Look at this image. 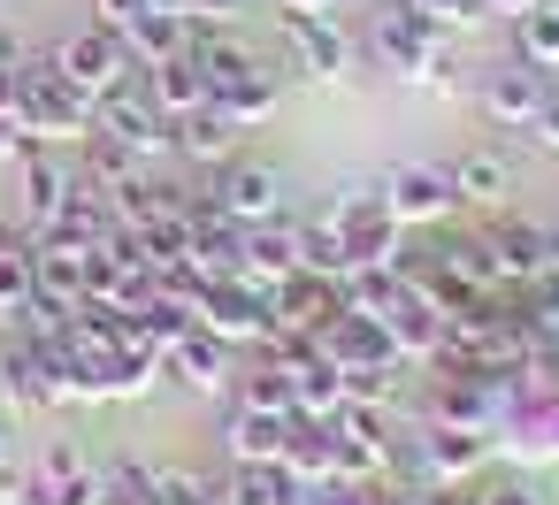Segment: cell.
I'll use <instances>...</instances> for the list:
<instances>
[{
	"label": "cell",
	"instance_id": "obj_1",
	"mask_svg": "<svg viewBox=\"0 0 559 505\" xmlns=\"http://www.w3.org/2000/svg\"><path fill=\"white\" fill-rule=\"evenodd\" d=\"M16 131L24 146H78L93 139V93L70 85L55 62H16Z\"/></svg>",
	"mask_w": 559,
	"mask_h": 505
},
{
	"label": "cell",
	"instance_id": "obj_2",
	"mask_svg": "<svg viewBox=\"0 0 559 505\" xmlns=\"http://www.w3.org/2000/svg\"><path fill=\"white\" fill-rule=\"evenodd\" d=\"M376 55L399 70V77H414V85H452V55H444V32L421 16V9H399L376 24Z\"/></svg>",
	"mask_w": 559,
	"mask_h": 505
},
{
	"label": "cell",
	"instance_id": "obj_3",
	"mask_svg": "<svg viewBox=\"0 0 559 505\" xmlns=\"http://www.w3.org/2000/svg\"><path fill=\"white\" fill-rule=\"evenodd\" d=\"M330 230L345 238L353 268H391V261H399V215H391L383 184H360V192H345V200L330 207Z\"/></svg>",
	"mask_w": 559,
	"mask_h": 505
},
{
	"label": "cell",
	"instance_id": "obj_4",
	"mask_svg": "<svg viewBox=\"0 0 559 505\" xmlns=\"http://www.w3.org/2000/svg\"><path fill=\"white\" fill-rule=\"evenodd\" d=\"M93 131H100V139H116V146H123L131 161H139V154H162V146H169V116L154 108L146 77H139V85H131V77H123V85H108V93L93 100Z\"/></svg>",
	"mask_w": 559,
	"mask_h": 505
},
{
	"label": "cell",
	"instance_id": "obj_5",
	"mask_svg": "<svg viewBox=\"0 0 559 505\" xmlns=\"http://www.w3.org/2000/svg\"><path fill=\"white\" fill-rule=\"evenodd\" d=\"M47 62H55V70H62L70 85H85L93 100H100L108 85H123V77L139 70V62H131V47H123V39H116L108 24H85V32H70V39H62V47H55Z\"/></svg>",
	"mask_w": 559,
	"mask_h": 505
},
{
	"label": "cell",
	"instance_id": "obj_6",
	"mask_svg": "<svg viewBox=\"0 0 559 505\" xmlns=\"http://www.w3.org/2000/svg\"><path fill=\"white\" fill-rule=\"evenodd\" d=\"M207 200L238 223V230H261V223H284V177L269 161H223V177L207 184Z\"/></svg>",
	"mask_w": 559,
	"mask_h": 505
},
{
	"label": "cell",
	"instance_id": "obj_7",
	"mask_svg": "<svg viewBox=\"0 0 559 505\" xmlns=\"http://www.w3.org/2000/svg\"><path fill=\"white\" fill-rule=\"evenodd\" d=\"M200 329H215L223 345H261V329H269V291L246 284V276H215V284L200 291Z\"/></svg>",
	"mask_w": 559,
	"mask_h": 505
},
{
	"label": "cell",
	"instance_id": "obj_8",
	"mask_svg": "<svg viewBox=\"0 0 559 505\" xmlns=\"http://www.w3.org/2000/svg\"><path fill=\"white\" fill-rule=\"evenodd\" d=\"M383 200H391L399 230H414V223H444V215L460 207V184H452V169L406 161V169H391V177H383Z\"/></svg>",
	"mask_w": 559,
	"mask_h": 505
},
{
	"label": "cell",
	"instance_id": "obj_9",
	"mask_svg": "<svg viewBox=\"0 0 559 505\" xmlns=\"http://www.w3.org/2000/svg\"><path fill=\"white\" fill-rule=\"evenodd\" d=\"M314 345H322V360H337V368H376V375H399V368H406L399 345H391V329H383V314H337Z\"/></svg>",
	"mask_w": 559,
	"mask_h": 505
},
{
	"label": "cell",
	"instance_id": "obj_10",
	"mask_svg": "<svg viewBox=\"0 0 559 505\" xmlns=\"http://www.w3.org/2000/svg\"><path fill=\"white\" fill-rule=\"evenodd\" d=\"M544 93H551V77H544V70L506 62V70H490L483 108H490V123H498V131H528V123H536V108H544Z\"/></svg>",
	"mask_w": 559,
	"mask_h": 505
},
{
	"label": "cell",
	"instance_id": "obj_11",
	"mask_svg": "<svg viewBox=\"0 0 559 505\" xmlns=\"http://www.w3.org/2000/svg\"><path fill=\"white\" fill-rule=\"evenodd\" d=\"M383 329H391L399 360H421V368H429V352H437V337H444V314H437V299L406 276V291L383 306Z\"/></svg>",
	"mask_w": 559,
	"mask_h": 505
},
{
	"label": "cell",
	"instance_id": "obj_12",
	"mask_svg": "<svg viewBox=\"0 0 559 505\" xmlns=\"http://www.w3.org/2000/svg\"><path fill=\"white\" fill-rule=\"evenodd\" d=\"M429 421H437V429H475V436H490V429H498V390H490L483 375H437Z\"/></svg>",
	"mask_w": 559,
	"mask_h": 505
},
{
	"label": "cell",
	"instance_id": "obj_13",
	"mask_svg": "<svg viewBox=\"0 0 559 505\" xmlns=\"http://www.w3.org/2000/svg\"><path fill=\"white\" fill-rule=\"evenodd\" d=\"M162 375L185 383V390H223L230 383V345L215 329H185L169 352H162Z\"/></svg>",
	"mask_w": 559,
	"mask_h": 505
},
{
	"label": "cell",
	"instance_id": "obj_14",
	"mask_svg": "<svg viewBox=\"0 0 559 505\" xmlns=\"http://www.w3.org/2000/svg\"><path fill=\"white\" fill-rule=\"evenodd\" d=\"M16 169H24V207H32V223L47 230V223L62 215V200L78 192V169H70L55 146H24V154H16Z\"/></svg>",
	"mask_w": 559,
	"mask_h": 505
},
{
	"label": "cell",
	"instance_id": "obj_15",
	"mask_svg": "<svg viewBox=\"0 0 559 505\" xmlns=\"http://www.w3.org/2000/svg\"><path fill=\"white\" fill-rule=\"evenodd\" d=\"M116 230H123V223H116V207H108V200H93V192L78 184V192L62 200V215H55L39 238H47V245H70V253H100Z\"/></svg>",
	"mask_w": 559,
	"mask_h": 505
},
{
	"label": "cell",
	"instance_id": "obj_16",
	"mask_svg": "<svg viewBox=\"0 0 559 505\" xmlns=\"http://www.w3.org/2000/svg\"><path fill=\"white\" fill-rule=\"evenodd\" d=\"M223 436H230V459L238 467H269V459H284V444H292V413H261V406H230V421H223Z\"/></svg>",
	"mask_w": 559,
	"mask_h": 505
},
{
	"label": "cell",
	"instance_id": "obj_17",
	"mask_svg": "<svg viewBox=\"0 0 559 505\" xmlns=\"http://www.w3.org/2000/svg\"><path fill=\"white\" fill-rule=\"evenodd\" d=\"M414 452H421V482H460V474H475V467L490 459V436H475V429H437V421H429V436H414Z\"/></svg>",
	"mask_w": 559,
	"mask_h": 505
},
{
	"label": "cell",
	"instance_id": "obj_18",
	"mask_svg": "<svg viewBox=\"0 0 559 505\" xmlns=\"http://www.w3.org/2000/svg\"><path fill=\"white\" fill-rule=\"evenodd\" d=\"M32 299H47V306H62V314H78L85 306V253H70V245H32Z\"/></svg>",
	"mask_w": 559,
	"mask_h": 505
},
{
	"label": "cell",
	"instance_id": "obj_19",
	"mask_svg": "<svg viewBox=\"0 0 559 505\" xmlns=\"http://www.w3.org/2000/svg\"><path fill=\"white\" fill-rule=\"evenodd\" d=\"M238 276L246 284H284V276H299V230H284V223H261V230H246V253H238Z\"/></svg>",
	"mask_w": 559,
	"mask_h": 505
},
{
	"label": "cell",
	"instance_id": "obj_20",
	"mask_svg": "<svg viewBox=\"0 0 559 505\" xmlns=\"http://www.w3.org/2000/svg\"><path fill=\"white\" fill-rule=\"evenodd\" d=\"M284 39H292V55H299V70L307 77H337L345 70V32H337V16H284Z\"/></svg>",
	"mask_w": 559,
	"mask_h": 505
},
{
	"label": "cell",
	"instance_id": "obj_21",
	"mask_svg": "<svg viewBox=\"0 0 559 505\" xmlns=\"http://www.w3.org/2000/svg\"><path fill=\"white\" fill-rule=\"evenodd\" d=\"M146 77V93H154V108L177 123V116H192V108H207V70L192 62V55H169V62H154V70H139Z\"/></svg>",
	"mask_w": 559,
	"mask_h": 505
},
{
	"label": "cell",
	"instance_id": "obj_22",
	"mask_svg": "<svg viewBox=\"0 0 559 505\" xmlns=\"http://www.w3.org/2000/svg\"><path fill=\"white\" fill-rule=\"evenodd\" d=\"M483 245H490V261H498V284H528V276L544 268V230H536V223L498 215V223L483 230Z\"/></svg>",
	"mask_w": 559,
	"mask_h": 505
},
{
	"label": "cell",
	"instance_id": "obj_23",
	"mask_svg": "<svg viewBox=\"0 0 559 505\" xmlns=\"http://www.w3.org/2000/svg\"><path fill=\"white\" fill-rule=\"evenodd\" d=\"M169 146L192 154V161H238V123L223 108H192V116L169 123Z\"/></svg>",
	"mask_w": 559,
	"mask_h": 505
},
{
	"label": "cell",
	"instance_id": "obj_24",
	"mask_svg": "<svg viewBox=\"0 0 559 505\" xmlns=\"http://www.w3.org/2000/svg\"><path fill=\"white\" fill-rule=\"evenodd\" d=\"M123 47H131V62H139V70H154V62L185 55V16H177V9H146V16L123 32Z\"/></svg>",
	"mask_w": 559,
	"mask_h": 505
},
{
	"label": "cell",
	"instance_id": "obj_25",
	"mask_svg": "<svg viewBox=\"0 0 559 505\" xmlns=\"http://www.w3.org/2000/svg\"><path fill=\"white\" fill-rule=\"evenodd\" d=\"M452 184H460V200L498 207V200L513 192V161H506V154H490V146H475V154H460V161H452Z\"/></svg>",
	"mask_w": 559,
	"mask_h": 505
},
{
	"label": "cell",
	"instance_id": "obj_26",
	"mask_svg": "<svg viewBox=\"0 0 559 505\" xmlns=\"http://www.w3.org/2000/svg\"><path fill=\"white\" fill-rule=\"evenodd\" d=\"M299 276H322V284H345V276H353V253H345V238L330 230V215H322L314 230H299Z\"/></svg>",
	"mask_w": 559,
	"mask_h": 505
},
{
	"label": "cell",
	"instance_id": "obj_27",
	"mask_svg": "<svg viewBox=\"0 0 559 505\" xmlns=\"http://www.w3.org/2000/svg\"><path fill=\"white\" fill-rule=\"evenodd\" d=\"M131 322H139V337H146V345H162V352H169L185 329H200V306H192V299H169V291H154V299H146Z\"/></svg>",
	"mask_w": 559,
	"mask_h": 505
},
{
	"label": "cell",
	"instance_id": "obj_28",
	"mask_svg": "<svg viewBox=\"0 0 559 505\" xmlns=\"http://www.w3.org/2000/svg\"><path fill=\"white\" fill-rule=\"evenodd\" d=\"M521 32V62L528 70H559V0H536L528 16H513Z\"/></svg>",
	"mask_w": 559,
	"mask_h": 505
},
{
	"label": "cell",
	"instance_id": "obj_29",
	"mask_svg": "<svg viewBox=\"0 0 559 505\" xmlns=\"http://www.w3.org/2000/svg\"><path fill=\"white\" fill-rule=\"evenodd\" d=\"M32 306V245L16 230H0V314Z\"/></svg>",
	"mask_w": 559,
	"mask_h": 505
},
{
	"label": "cell",
	"instance_id": "obj_30",
	"mask_svg": "<svg viewBox=\"0 0 559 505\" xmlns=\"http://www.w3.org/2000/svg\"><path fill=\"white\" fill-rule=\"evenodd\" d=\"M146 490H154V467H131V459L93 467V505H146Z\"/></svg>",
	"mask_w": 559,
	"mask_h": 505
},
{
	"label": "cell",
	"instance_id": "obj_31",
	"mask_svg": "<svg viewBox=\"0 0 559 505\" xmlns=\"http://www.w3.org/2000/svg\"><path fill=\"white\" fill-rule=\"evenodd\" d=\"M238 398L261 406V413H299V406H292V375H284V360H269V352H261V368L238 383Z\"/></svg>",
	"mask_w": 559,
	"mask_h": 505
},
{
	"label": "cell",
	"instance_id": "obj_32",
	"mask_svg": "<svg viewBox=\"0 0 559 505\" xmlns=\"http://www.w3.org/2000/svg\"><path fill=\"white\" fill-rule=\"evenodd\" d=\"M146 505H207V482H200V474H185V467H154Z\"/></svg>",
	"mask_w": 559,
	"mask_h": 505
},
{
	"label": "cell",
	"instance_id": "obj_33",
	"mask_svg": "<svg viewBox=\"0 0 559 505\" xmlns=\"http://www.w3.org/2000/svg\"><path fill=\"white\" fill-rule=\"evenodd\" d=\"M406 9H421L437 32H467V24H483V16H490V0H406Z\"/></svg>",
	"mask_w": 559,
	"mask_h": 505
},
{
	"label": "cell",
	"instance_id": "obj_34",
	"mask_svg": "<svg viewBox=\"0 0 559 505\" xmlns=\"http://www.w3.org/2000/svg\"><path fill=\"white\" fill-rule=\"evenodd\" d=\"M314 505H376V482H314Z\"/></svg>",
	"mask_w": 559,
	"mask_h": 505
},
{
	"label": "cell",
	"instance_id": "obj_35",
	"mask_svg": "<svg viewBox=\"0 0 559 505\" xmlns=\"http://www.w3.org/2000/svg\"><path fill=\"white\" fill-rule=\"evenodd\" d=\"M376 505H437V482H376Z\"/></svg>",
	"mask_w": 559,
	"mask_h": 505
},
{
	"label": "cell",
	"instance_id": "obj_36",
	"mask_svg": "<svg viewBox=\"0 0 559 505\" xmlns=\"http://www.w3.org/2000/svg\"><path fill=\"white\" fill-rule=\"evenodd\" d=\"M146 9H154V0H100V16H93V24H108V32L123 39V32H131V24L146 16Z\"/></svg>",
	"mask_w": 559,
	"mask_h": 505
},
{
	"label": "cell",
	"instance_id": "obj_37",
	"mask_svg": "<svg viewBox=\"0 0 559 505\" xmlns=\"http://www.w3.org/2000/svg\"><path fill=\"white\" fill-rule=\"evenodd\" d=\"M528 139H536L544 154H559V85L544 93V108H536V123H528Z\"/></svg>",
	"mask_w": 559,
	"mask_h": 505
},
{
	"label": "cell",
	"instance_id": "obj_38",
	"mask_svg": "<svg viewBox=\"0 0 559 505\" xmlns=\"http://www.w3.org/2000/svg\"><path fill=\"white\" fill-rule=\"evenodd\" d=\"M475 505H536V490H528V482H498V490H483Z\"/></svg>",
	"mask_w": 559,
	"mask_h": 505
},
{
	"label": "cell",
	"instance_id": "obj_39",
	"mask_svg": "<svg viewBox=\"0 0 559 505\" xmlns=\"http://www.w3.org/2000/svg\"><path fill=\"white\" fill-rule=\"evenodd\" d=\"M24 154V131H16V116H0V161H16Z\"/></svg>",
	"mask_w": 559,
	"mask_h": 505
},
{
	"label": "cell",
	"instance_id": "obj_40",
	"mask_svg": "<svg viewBox=\"0 0 559 505\" xmlns=\"http://www.w3.org/2000/svg\"><path fill=\"white\" fill-rule=\"evenodd\" d=\"M238 9H246V0H192V16H207V24L215 16H238Z\"/></svg>",
	"mask_w": 559,
	"mask_h": 505
},
{
	"label": "cell",
	"instance_id": "obj_41",
	"mask_svg": "<svg viewBox=\"0 0 559 505\" xmlns=\"http://www.w3.org/2000/svg\"><path fill=\"white\" fill-rule=\"evenodd\" d=\"M16 62H24V39H16V32H0V70H16Z\"/></svg>",
	"mask_w": 559,
	"mask_h": 505
},
{
	"label": "cell",
	"instance_id": "obj_42",
	"mask_svg": "<svg viewBox=\"0 0 559 505\" xmlns=\"http://www.w3.org/2000/svg\"><path fill=\"white\" fill-rule=\"evenodd\" d=\"M0 116H16V70H0Z\"/></svg>",
	"mask_w": 559,
	"mask_h": 505
},
{
	"label": "cell",
	"instance_id": "obj_43",
	"mask_svg": "<svg viewBox=\"0 0 559 505\" xmlns=\"http://www.w3.org/2000/svg\"><path fill=\"white\" fill-rule=\"evenodd\" d=\"M284 16H330V0H284Z\"/></svg>",
	"mask_w": 559,
	"mask_h": 505
},
{
	"label": "cell",
	"instance_id": "obj_44",
	"mask_svg": "<svg viewBox=\"0 0 559 505\" xmlns=\"http://www.w3.org/2000/svg\"><path fill=\"white\" fill-rule=\"evenodd\" d=\"M490 9H498V16H528V9H536V0H490Z\"/></svg>",
	"mask_w": 559,
	"mask_h": 505
},
{
	"label": "cell",
	"instance_id": "obj_45",
	"mask_svg": "<svg viewBox=\"0 0 559 505\" xmlns=\"http://www.w3.org/2000/svg\"><path fill=\"white\" fill-rule=\"evenodd\" d=\"M544 268H559V230H544Z\"/></svg>",
	"mask_w": 559,
	"mask_h": 505
},
{
	"label": "cell",
	"instance_id": "obj_46",
	"mask_svg": "<svg viewBox=\"0 0 559 505\" xmlns=\"http://www.w3.org/2000/svg\"><path fill=\"white\" fill-rule=\"evenodd\" d=\"M207 505H238V497H230V482H223V490H207Z\"/></svg>",
	"mask_w": 559,
	"mask_h": 505
},
{
	"label": "cell",
	"instance_id": "obj_47",
	"mask_svg": "<svg viewBox=\"0 0 559 505\" xmlns=\"http://www.w3.org/2000/svg\"><path fill=\"white\" fill-rule=\"evenodd\" d=\"M437 505H475V497H444V490H437Z\"/></svg>",
	"mask_w": 559,
	"mask_h": 505
},
{
	"label": "cell",
	"instance_id": "obj_48",
	"mask_svg": "<svg viewBox=\"0 0 559 505\" xmlns=\"http://www.w3.org/2000/svg\"><path fill=\"white\" fill-rule=\"evenodd\" d=\"M0 474H9V436H0Z\"/></svg>",
	"mask_w": 559,
	"mask_h": 505
}]
</instances>
